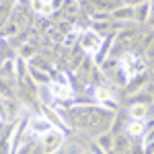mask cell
I'll return each instance as SVG.
<instances>
[{"instance_id": "obj_1", "label": "cell", "mask_w": 154, "mask_h": 154, "mask_svg": "<svg viewBox=\"0 0 154 154\" xmlns=\"http://www.w3.org/2000/svg\"><path fill=\"white\" fill-rule=\"evenodd\" d=\"M119 72H121V76L130 82V80H134V78L142 76L144 60L140 58L138 54H123V56L119 58Z\"/></svg>"}, {"instance_id": "obj_2", "label": "cell", "mask_w": 154, "mask_h": 154, "mask_svg": "<svg viewBox=\"0 0 154 154\" xmlns=\"http://www.w3.org/2000/svg\"><path fill=\"white\" fill-rule=\"evenodd\" d=\"M103 45V37L95 29H86L80 35V48L84 54H99V49Z\"/></svg>"}, {"instance_id": "obj_3", "label": "cell", "mask_w": 154, "mask_h": 154, "mask_svg": "<svg viewBox=\"0 0 154 154\" xmlns=\"http://www.w3.org/2000/svg\"><path fill=\"white\" fill-rule=\"evenodd\" d=\"M54 130V121H49L45 115H37V117H31L29 119V134L35 136V138H43L48 131Z\"/></svg>"}, {"instance_id": "obj_4", "label": "cell", "mask_w": 154, "mask_h": 154, "mask_svg": "<svg viewBox=\"0 0 154 154\" xmlns=\"http://www.w3.org/2000/svg\"><path fill=\"white\" fill-rule=\"evenodd\" d=\"M62 140H64V134L60 130H54L48 131L43 138H41V148H43V154H54L58 152V148L62 146Z\"/></svg>"}, {"instance_id": "obj_5", "label": "cell", "mask_w": 154, "mask_h": 154, "mask_svg": "<svg viewBox=\"0 0 154 154\" xmlns=\"http://www.w3.org/2000/svg\"><path fill=\"white\" fill-rule=\"evenodd\" d=\"M93 99H95L99 105L113 107V105H115V91H113V86H109V84H101V86H97V88H95Z\"/></svg>"}, {"instance_id": "obj_6", "label": "cell", "mask_w": 154, "mask_h": 154, "mask_svg": "<svg viewBox=\"0 0 154 154\" xmlns=\"http://www.w3.org/2000/svg\"><path fill=\"white\" fill-rule=\"evenodd\" d=\"M48 91H49V95L54 97L56 101H68L72 97V88L68 86V84H62V82H51L48 86Z\"/></svg>"}, {"instance_id": "obj_7", "label": "cell", "mask_w": 154, "mask_h": 154, "mask_svg": "<svg viewBox=\"0 0 154 154\" xmlns=\"http://www.w3.org/2000/svg\"><path fill=\"white\" fill-rule=\"evenodd\" d=\"M146 123H144L142 119H131L128 121V125H125V131H128V136L130 138H142L144 134H146Z\"/></svg>"}, {"instance_id": "obj_8", "label": "cell", "mask_w": 154, "mask_h": 154, "mask_svg": "<svg viewBox=\"0 0 154 154\" xmlns=\"http://www.w3.org/2000/svg\"><path fill=\"white\" fill-rule=\"evenodd\" d=\"M31 8H33L37 14H43V17H48V14L54 12L51 0H31Z\"/></svg>"}, {"instance_id": "obj_9", "label": "cell", "mask_w": 154, "mask_h": 154, "mask_svg": "<svg viewBox=\"0 0 154 154\" xmlns=\"http://www.w3.org/2000/svg\"><path fill=\"white\" fill-rule=\"evenodd\" d=\"M111 17L117 19V21L136 19V8H134V6H123V8H119V11H113V12H111Z\"/></svg>"}, {"instance_id": "obj_10", "label": "cell", "mask_w": 154, "mask_h": 154, "mask_svg": "<svg viewBox=\"0 0 154 154\" xmlns=\"http://www.w3.org/2000/svg\"><path fill=\"white\" fill-rule=\"evenodd\" d=\"M146 115H148V107L144 105V103H134V105L130 107V117L131 119H146Z\"/></svg>"}, {"instance_id": "obj_11", "label": "cell", "mask_w": 154, "mask_h": 154, "mask_svg": "<svg viewBox=\"0 0 154 154\" xmlns=\"http://www.w3.org/2000/svg\"><path fill=\"white\" fill-rule=\"evenodd\" d=\"M150 12H152V4H150V2L136 6V21H140V23L148 21V19H150Z\"/></svg>"}, {"instance_id": "obj_12", "label": "cell", "mask_w": 154, "mask_h": 154, "mask_svg": "<svg viewBox=\"0 0 154 154\" xmlns=\"http://www.w3.org/2000/svg\"><path fill=\"white\" fill-rule=\"evenodd\" d=\"M29 74L33 76V80H35V82H48V76H45L43 72H39V70H29Z\"/></svg>"}, {"instance_id": "obj_13", "label": "cell", "mask_w": 154, "mask_h": 154, "mask_svg": "<svg viewBox=\"0 0 154 154\" xmlns=\"http://www.w3.org/2000/svg\"><path fill=\"white\" fill-rule=\"evenodd\" d=\"M25 76V64L23 60H17V78H23Z\"/></svg>"}, {"instance_id": "obj_14", "label": "cell", "mask_w": 154, "mask_h": 154, "mask_svg": "<svg viewBox=\"0 0 154 154\" xmlns=\"http://www.w3.org/2000/svg\"><path fill=\"white\" fill-rule=\"evenodd\" d=\"M99 144H101V146H103L105 150H109V148H111V142H109V136H103V138L99 140Z\"/></svg>"}, {"instance_id": "obj_15", "label": "cell", "mask_w": 154, "mask_h": 154, "mask_svg": "<svg viewBox=\"0 0 154 154\" xmlns=\"http://www.w3.org/2000/svg\"><path fill=\"white\" fill-rule=\"evenodd\" d=\"M74 37H76V31L68 33V35H66V39H64V43H66V45H72V43H74Z\"/></svg>"}, {"instance_id": "obj_16", "label": "cell", "mask_w": 154, "mask_h": 154, "mask_svg": "<svg viewBox=\"0 0 154 154\" xmlns=\"http://www.w3.org/2000/svg\"><path fill=\"white\" fill-rule=\"evenodd\" d=\"M33 45H25L23 49H21V54H23V58H29V54H33Z\"/></svg>"}, {"instance_id": "obj_17", "label": "cell", "mask_w": 154, "mask_h": 154, "mask_svg": "<svg viewBox=\"0 0 154 154\" xmlns=\"http://www.w3.org/2000/svg\"><path fill=\"white\" fill-rule=\"evenodd\" d=\"M148 21H150V23L154 25V6H152V12H150V19H148Z\"/></svg>"}]
</instances>
